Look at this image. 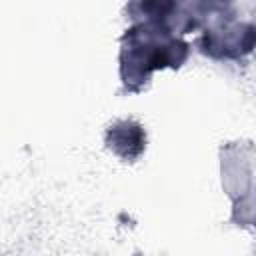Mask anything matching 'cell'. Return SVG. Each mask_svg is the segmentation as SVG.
I'll use <instances>...</instances> for the list:
<instances>
[{"instance_id":"obj_4","label":"cell","mask_w":256,"mask_h":256,"mask_svg":"<svg viewBox=\"0 0 256 256\" xmlns=\"http://www.w3.org/2000/svg\"><path fill=\"white\" fill-rule=\"evenodd\" d=\"M176 10V0H130L128 12L132 18H144V22L168 24Z\"/></svg>"},{"instance_id":"obj_2","label":"cell","mask_w":256,"mask_h":256,"mask_svg":"<svg viewBox=\"0 0 256 256\" xmlns=\"http://www.w3.org/2000/svg\"><path fill=\"white\" fill-rule=\"evenodd\" d=\"M256 46V24L224 22L208 28L202 36V50L212 58H240Z\"/></svg>"},{"instance_id":"obj_1","label":"cell","mask_w":256,"mask_h":256,"mask_svg":"<svg viewBox=\"0 0 256 256\" xmlns=\"http://www.w3.org/2000/svg\"><path fill=\"white\" fill-rule=\"evenodd\" d=\"M188 56V44L172 34L166 24L138 22L122 36L120 78L130 92L142 90L152 72L166 66L178 68Z\"/></svg>"},{"instance_id":"obj_5","label":"cell","mask_w":256,"mask_h":256,"mask_svg":"<svg viewBox=\"0 0 256 256\" xmlns=\"http://www.w3.org/2000/svg\"><path fill=\"white\" fill-rule=\"evenodd\" d=\"M230 2H232V0H198V4L202 6V10H210V12H214V10H224Z\"/></svg>"},{"instance_id":"obj_3","label":"cell","mask_w":256,"mask_h":256,"mask_svg":"<svg viewBox=\"0 0 256 256\" xmlns=\"http://www.w3.org/2000/svg\"><path fill=\"white\" fill-rule=\"evenodd\" d=\"M106 146L126 162H134L146 148V132L136 120H118L106 130Z\"/></svg>"}]
</instances>
